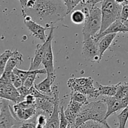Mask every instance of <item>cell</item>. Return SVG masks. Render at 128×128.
Returning a JSON list of instances; mask_svg holds the SVG:
<instances>
[{
	"instance_id": "obj_1",
	"label": "cell",
	"mask_w": 128,
	"mask_h": 128,
	"mask_svg": "<svg viewBox=\"0 0 128 128\" xmlns=\"http://www.w3.org/2000/svg\"><path fill=\"white\" fill-rule=\"evenodd\" d=\"M21 12L42 26L50 28L63 21L67 15V9L62 0H35L32 8L22 9Z\"/></svg>"
},
{
	"instance_id": "obj_2",
	"label": "cell",
	"mask_w": 128,
	"mask_h": 128,
	"mask_svg": "<svg viewBox=\"0 0 128 128\" xmlns=\"http://www.w3.org/2000/svg\"><path fill=\"white\" fill-rule=\"evenodd\" d=\"M107 105L103 100L92 101L83 105L72 128H78L88 121H95L103 124L108 128H111L106 119Z\"/></svg>"
},
{
	"instance_id": "obj_3",
	"label": "cell",
	"mask_w": 128,
	"mask_h": 128,
	"mask_svg": "<svg viewBox=\"0 0 128 128\" xmlns=\"http://www.w3.org/2000/svg\"><path fill=\"white\" fill-rule=\"evenodd\" d=\"M101 4L102 26L98 34L104 32L114 22L120 20L122 7V6L116 3L114 0H103Z\"/></svg>"
},
{
	"instance_id": "obj_4",
	"label": "cell",
	"mask_w": 128,
	"mask_h": 128,
	"mask_svg": "<svg viewBox=\"0 0 128 128\" xmlns=\"http://www.w3.org/2000/svg\"><path fill=\"white\" fill-rule=\"evenodd\" d=\"M68 86L71 92H79L90 98H97L100 96L97 88L94 86L92 78H72L68 80Z\"/></svg>"
},
{
	"instance_id": "obj_5",
	"label": "cell",
	"mask_w": 128,
	"mask_h": 128,
	"mask_svg": "<svg viewBox=\"0 0 128 128\" xmlns=\"http://www.w3.org/2000/svg\"><path fill=\"white\" fill-rule=\"evenodd\" d=\"M102 26V12L98 6H92L90 13L84 23L82 34L84 38L92 37L95 38L100 32Z\"/></svg>"
},
{
	"instance_id": "obj_6",
	"label": "cell",
	"mask_w": 128,
	"mask_h": 128,
	"mask_svg": "<svg viewBox=\"0 0 128 128\" xmlns=\"http://www.w3.org/2000/svg\"><path fill=\"white\" fill-rule=\"evenodd\" d=\"M11 111L14 117L18 121H28L35 118L38 115L36 105H30L24 100L22 102L15 104Z\"/></svg>"
},
{
	"instance_id": "obj_7",
	"label": "cell",
	"mask_w": 128,
	"mask_h": 128,
	"mask_svg": "<svg viewBox=\"0 0 128 128\" xmlns=\"http://www.w3.org/2000/svg\"><path fill=\"white\" fill-rule=\"evenodd\" d=\"M56 28L53 27L50 30V34L47 37V39L42 44H38L36 46V50L34 52V58L31 59V63H30L29 70L33 71V70H39V67L42 63V60L44 57L46 50L48 47L49 44L52 42L54 38V30Z\"/></svg>"
},
{
	"instance_id": "obj_8",
	"label": "cell",
	"mask_w": 128,
	"mask_h": 128,
	"mask_svg": "<svg viewBox=\"0 0 128 128\" xmlns=\"http://www.w3.org/2000/svg\"><path fill=\"white\" fill-rule=\"evenodd\" d=\"M82 55L87 61L94 62H100L98 51V42L92 37L84 38L82 42Z\"/></svg>"
},
{
	"instance_id": "obj_9",
	"label": "cell",
	"mask_w": 128,
	"mask_h": 128,
	"mask_svg": "<svg viewBox=\"0 0 128 128\" xmlns=\"http://www.w3.org/2000/svg\"><path fill=\"white\" fill-rule=\"evenodd\" d=\"M0 99L12 101L15 104L22 102L24 100L20 96L17 89L10 81H6L0 78Z\"/></svg>"
},
{
	"instance_id": "obj_10",
	"label": "cell",
	"mask_w": 128,
	"mask_h": 128,
	"mask_svg": "<svg viewBox=\"0 0 128 128\" xmlns=\"http://www.w3.org/2000/svg\"><path fill=\"white\" fill-rule=\"evenodd\" d=\"M52 94L54 98V108L52 113L48 118L45 128H60V90L58 85L52 87Z\"/></svg>"
},
{
	"instance_id": "obj_11",
	"label": "cell",
	"mask_w": 128,
	"mask_h": 128,
	"mask_svg": "<svg viewBox=\"0 0 128 128\" xmlns=\"http://www.w3.org/2000/svg\"><path fill=\"white\" fill-rule=\"evenodd\" d=\"M22 17L24 19V24L26 25V27L28 28L30 32L32 33V36L36 38L41 40L43 42H45V41L47 39V37L46 36V31L47 30H51L53 26L50 28H46L44 26H42V25L37 23L34 21L32 20L30 16L27 14H22Z\"/></svg>"
},
{
	"instance_id": "obj_12",
	"label": "cell",
	"mask_w": 128,
	"mask_h": 128,
	"mask_svg": "<svg viewBox=\"0 0 128 128\" xmlns=\"http://www.w3.org/2000/svg\"><path fill=\"white\" fill-rule=\"evenodd\" d=\"M1 110L0 128H14L18 121H17L12 115L10 105L7 100H2V106Z\"/></svg>"
},
{
	"instance_id": "obj_13",
	"label": "cell",
	"mask_w": 128,
	"mask_h": 128,
	"mask_svg": "<svg viewBox=\"0 0 128 128\" xmlns=\"http://www.w3.org/2000/svg\"><path fill=\"white\" fill-rule=\"evenodd\" d=\"M22 62H23V59H22V54L17 50L14 51L8 61L3 74L0 78L6 81H10V76L13 72V70L18 66L22 64Z\"/></svg>"
},
{
	"instance_id": "obj_14",
	"label": "cell",
	"mask_w": 128,
	"mask_h": 128,
	"mask_svg": "<svg viewBox=\"0 0 128 128\" xmlns=\"http://www.w3.org/2000/svg\"><path fill=\"white\" fill-rule=\"evenodd\" d=\"M102 100L105 101L107 105L106 119L113 114L123 110L128 106V101L120 100L114 96L104 97Z\"/></svg>"
},
{
	"instance_id": "obj_15",
	"label": "cell",
	"mask_w": 128,
	"mask_h": 128,
	"mask_svg": "<svg viewBox=\"0 0 128 128\" xmlns=\"http://www.w3.org/2000/svg\"><path fill=\"white\" fill-rule=\"evenodd\" d=\"M35 105L38 114H44L48 118L53 112L54 108V99L50 100L46 99L36 98Z\"/></svg>"
},
{
	"instance_id": "obj_16",
	"label": "cell",
	"mask_w": 128,
	"mask_h": 128,
	"mask_svg": "<svg viewBox=\"0 0 128 128\" xmlns=\"http://www.w3.org/2000/svg\"><path fill=\"white\" fill-rule=\"evenodd\" d=\"M83 104L70 100V103L64 111L65 116L69 121V125L72 127Z\"/></svg>"
},
{
	"instance_id": "obj_17",
	"label": "cell",
	"mask_w": 128,
	"mask_h": 128,
	"mask_svg": "<svg viewBox=\"0 0 128 128\" xmlns=\"http://www.w3.org/2000/svg\"><path fill=\"white\" fill-rule=\"evenodd\" d=\"M56 78V74H47L46 78L39 84H34V87L44 94L53 96L52 87Z\"/></svg>"
},
{
	"instance_id": "obj_18",
	"label": "cell",
	"mask_w": 128,
	"mask_h": 128,
	"mask_svg": "<svg viewBox=\"0 0 128 128\" xmlns=\"http://www.w3.org/2000/svg\"><path fill=\"white\" fill-rule=\"evenodd\" d=\"M118 32H128V27L121 21V20H118L114 22L104 32L100 34L97 35L95 38V40L97 42H98L101 38L104 37L106 35L112 33L117 34Z\"/></svg>"
},
{
	"instance_id": "obj_19",
	"label": "cell",
	"mask_w": 128,
	"mask_h": 128,
	"mask_svg": "<svg viewBox=\"0 0 128 128\" xmlns=\"http://www.w3.org/2000/svg\"><path fill=\"white\" fill-rule=\"evenodd\" d=\"M51 43L49 44L46 50L42 64L44 66V68L46 70L47 74H56V71H55L54 65V56Z\"/></svg>"
},
{
	"instance_id": "obj_20",
	"label": "cell",
	"mask_w": 128,
	"mask_h": 128,
	"mask_svg": "<svg viewBox=\"0 0 128 128\" xmlns=\"http://www.w3.org/2000/svg\"><path fill=\"white\" fill-rule=\"evenodd\" d=\"M117 34L112 33L106 35L104 37L101 38L98 41V51H99V56H100V60L101 61V59L103 57L105 51L111 46L112 41L116 38Z\"/></svg>"
},
{
	"instance_id": "obj_21",
	"label": "cell",
	"mask_w": 128,
	"mask_h": 128,
	"mask_svg": "<svg viewBox=\"0 0 128 128\" xmlns=\"http://www.w3.org/2000/svg\"><path fill=\"white\" fill-rule=\"evenodd\" d=\"M90 13L88 8L84 7L81 10H75L71 12V20L76 24H82L84 23Z\"/></svg>"
},
{
	"instance_id": "obj_22",
	"label": "cell",
	"mask_w": 128,
	"mask_h": 128,
	"mask_svg": "<svg viewBox=\"0 0 128 128\" xmlns=\"http://www.w3.org/2000/svg\"><path fill=\"white\" fill-rule=\"evenodd\" d=\"M96 84L97 86V90L100 96H103L104 97H112L114 96L116 94L118 88V84L110 85V86H104L98 82H96Z\"/></svg>"
},
{
	"instance_id": "obj_23",
	"label": "cell",
	"mask_w": 128,
	"mask_h": 128,
	"mask_svg": "<svg viewBox=\"0 0 128 128\" xmlns=\"http://www.w3.org/2000/svg\"><path fill=\"white\" fill-rule=\"evenodd\" d=\"M114 97L128 101V82H120L118 83L117 91Z\"/></svg>"
},
{
	"instance_id": "obj_24",
	"label": "cell",
	"mask_w": 128,
	"mask_h": 128,
	"mask_svg": "<svg viewBox=\"0 0 128 128\" xmlns=\"http://www.w3.org/2000/svg\"><path fill=\"white\" fill-rule=\"evenodd\" d=\"M47 74L44 68L41 69V70H34V72L32 74L29 76L28 78L25 80L24 82V86L28 88H31L34 86V82L38 74Z\"/></svg>"
},
{
	"instance_id": "obj_25",
	"label": "cell",
	"mask_w": 128,
	"mask_h": 128,
	"mask_svg": "<svg viewBox=\"0 0 128 128\" xmlns=\"http://www.w3.org/2000/svg\"><path fill=\"white\" fill-rule=\"evenodd\" d=\"M12 52L13 51H12L11 50H8L0 54V75L1 76L4 71L8 61L12 55Z\"/></svg>"
},
{
	"instance_id": "obj_26",
	"label": "cell",
	"mask_w": 128,
	"mask_h": 128,
	"mask_svg": "<svg viewBox=\"0 0 128 128\" xmlns=\"http://www.w3.org/2000/svg\"><path fill=\"white\" fill-rule=\"evenodd\" d=\"M70 100L85 105L88 103V97L86 95L79 92H71L70 94Z\"/></svg>"
},
{
	"instance_id": "obj_27",
	"label": "cell",
	"mask_w": 128,
	"mask_h": 128,
	"mask_svg": "<svg viewBox=\"0 0 128 128\" xmlns=\"http://www.w3.org/2000/svg\"><path fill=\"white\" fill-rule=\"evenodd\" d=\"M118 118L119 120L118 128H125L128 120V106L122 110L121 113L118 116Z\"/></svg>"
},
{
	"instance_id": "obj_28",
	"label": "cell",
	"mask_w": 128,
	"mask_h": 128,
	"mask_svg": "<svg viewBox=\"0 0 128 128\" xmlns=\"http://www.w3.org/2000/svg\"><path fill=\"white\" fill-rule=\"evenodd\" d=\"M14 128H36V118L30 121H18Z\"/></svg>"
},
{
	"instance_id": "obj_29",
	"label": "cell",
	"mask_w": 128,
	"mask_h": 128,
	"mask_svg": "<svg viewBox=\"0 0 128 128\" xmlns=\"http://www.w3.org/2000/svg\"><path fill=\"white\" fill-rule=\"evenodd\" d=\"M67 9V15L70 12H72L74 9L79 4H81L82 0H62Z\"/></svg>"
},
{
	"instance_id": "obj_30",
	"label": "cell",
	"mask_w": 128,
	"mask_h": 128,
	"mask_svg": "<svg viewBox=\"0 0 128 128\" xmlns=\"http://www.w3.org/2000/svg\"><path fill=\"white\" fill-rule=\"evenodd\" d=\"M34 72V70H33V71H30V70H28V71H24V70H21L20 69L18 68H16L13 70L14 73L17 75L22 80L23 83L24 82L25 80L28 78V77L29 76H30L31 74H32Z\"/></svg>"
},
{
	"instance_id": "obj_31",
	"label": "cell",
	"mask_w": 128,
	"mask_h": 128,
	"mask_svg": "<svg viewBox=\"0 0 128 128\" xmlns=\"http://www.w3.org/2000/svg\"><path fill=\"white\" fill-rule=\"evenodd\" d=\"M111 50L112 51H115V52H119L121 54L126 56V57L128 58V46L121 43L118 44H114V46L111 48Z\"/></svg>"
},
{
	"instance_id": "obj_32",
	"label": "cell",
	"mask_w": 128,
	"mask_h": 128,
	"mask_svg": "<svg viewBox=\"0 0 128 128\" xmlns=\"http://www.w3.org/2000/svg\"><path fill=\"white\" fill-rule=\"evenodd\" d=\"M78 128H108L103 124L95 121H88Z\"/></svg>"
},
{
	"instance_id": "obj_33",
	"label": "cell",
	"mask_w": 128,
	"mask_h": 128,
	"mask_svg": "<svg viewBox=\"0 0 128 128\" xmlns=\"http://www.w3.org/2000/svg\"><path fill=\"white\" fill-rule=\"evenodd\" d=\"M69 126V121L64 113V106H60V128H67Z\"/></svg>"
},
{
	"instance_id": "obj_34",
	"label": "cell",
	"mask_w": 128,
	"mask_h": 128,
	"mask_svg": "<svg viewBox=\"0 0 128 128\" xmlns=\"http://www.w3.org/2000/svg\"><path fill=\"white\" fill-rule=\"evenodd\" d=\"M10 81H11V84L16 88V89L19 88L21 86H23L24 83L22 82V80L18 77L16 74H15L13 72L11 74V76H10Z\"/></svg>"
},
{
	"instance_id": "obj_35",
	"label": "cell",
	"mask_w": 128,
	"mask_h": 128,
	"mask_svg": "<svg viewBox=\"0 0 128 128\" xmlns=\"http://www.w3.org/2000/svg\"><path fill=\"white\" fill-rule=\"evenodd\" d=\"M17 90L18 91L21 98L23 100H25L26 96L30 94V88L26 87V86H24V85L23 86H21L20 88H18Z\"/></svg>"
},
{
	"instance_id": "obj_36",
	"label": "cell",
	"mask_w": 128,
	"mask_h": 128,
	"mask_svg": "<svg viewBox=\"0 0 128 128\" xmlns=\"http://www.w3.org/2000/svg\"><path fill=\"white\" fill-rule=\"evenodd\" d=\"M120 20L122 22H124L128 20V4L122 6L120 16Z\"/></svg>"
},
{
	"instance_id": "obj_37",
	"label": "cell",
	"mask_w": 128,
	"mask_h": 128,
	"mask_svg": "<svg viewBox=\"0 0 128 128\" xmlns=\"http://www.w3.org/2000/svg\"><path fill=\"white\" fill-rule=\"evenodd\" d=\"M102 1L103 0H90L88 4H90L91 7H92V6H96V4L99 3V2H102Z\"/></svg>"
},
{
	"instance_id": "obj_38",
	"label": "cell",
	"mask_w": 128,
	"mask_h": 128,
	"mask_svg": "<svg viewBox=\"0 0 128 128\" xmlns=\"http://www.w3.org/2000/svg\"><path fill=\"white\" fill-rule=\"evenodd\" d=\"M20 2V4H21V9L25 8L26 6V4H27L28 0H19Z\"/></svg>"
},
{
	"instance_id": "obj_39",
	"label": "cell",
	"mask_w": 128,
	"mask_h": 128,
	"mask_svg": "<svg viewBox=\"0 0 128 128\" xmlns=\"http://www.w3.org/2000/svg\"><path fill=\"white\" fill-rule=\"evenodd\" d=\"M116 1V3H118V4L121 5V6H124L125 5L126 3V0H114Z\"/></svg>"
},
{
	"instance_id": "obj_40",
	"label": "cell",
	"mask_w": 128,
	"mask_h": 128,
	"mask_svg": "<svg viewBox=\"0 0 128 128\" xmlns=\"http://www.w3.org/2000/svg\"><path fill=\"white\" fill-rule=\"evenodd\" d=\"M90 1V0H82V1H81V5L87 4Z\"/></svg>"
},
{
	"instance_id": "obj_41",
	"label": "cell",
	"mask_w": 128,
	"mask_h": 128,
	"mask_svg": "<svg viewBox=\"0 0 128 128\" xmlns=\"http://www.w3.org/2000/svg\"><path fill=\"white\" fill-rule=\"evenodd\" d=\"M123 23H124V24H125V25H126V26H127V27H128V20H126V21H124V22H123Z\"/></svg>"
},
{
	"instance_id": "obj_42",
	"label": "cell",
	"mask_w": 128,
	"mask_h": 128,
	"mask_svg": "<svg viewBox=\"0 0 128 128\" xmlns=\"http://www.w3.org/2000/svg\"><path fill=\"white\" fill-rule=\"evenodd\" d=\"M128 4V0H126V3H125V5Z\"/></svg>"
},
{
	"instance_id": "obj_43",
	"label": "cell",
	"mask_w": 128,
	"mask_h": 128,
	"mask_svg": "<svg viewBox=\"0 0 128 128\" xmlns=\"http://www.w3.org/2000/svg\"><path fill=\"white\" fill-rule=\"evenodd\" d=\"M67 128H72V127H71V126H70V125H69V126H68V127Z\"/></svg>"
},
{
	"instance_id": "obj_44",
	"label": "cell",
	"mask_w": 128,
	"mask_h": 128,
	"mask_svg": "<svg viewBox=\"0 0 128 128\" xmlns=\"http://www.w3.org/2000/svg\"><path fill=\"white\" fill-rule=\"evenodd\" d=\"M1 109H0V114H1Z\"/></svg>"
},
{
	"instance_id": "obj_45",
	"label": "cell",
	"mask_w": 128,
	"mask_h": 128,
	"mask_svg": "<svg viewBox=\"0 0 128 128\" xmlns=\"http://www.w3.org/2000/svg\"></svg>"
}]
</instances>
